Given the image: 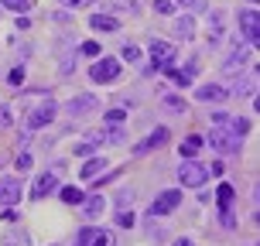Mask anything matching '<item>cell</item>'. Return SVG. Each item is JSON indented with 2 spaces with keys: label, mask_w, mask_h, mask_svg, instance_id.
Listing matches in <instances>:
<instances>
[{
  "label": "cell",
  "mask_w": 260,
  "mask_h": 246,
  "mask_svg": "<svg viewBox=\"0 0 260 246\" xmlns=\"http://www.w3.org/2000/svg\"><path fill=\"white\" fill-rule=\"evenodd\" d=\"M58 195H62V202H69V205H79V202L86 198V195L79 192L76 185H65V188H58Z\"/></svg>",
  "instance_id": "ffe728a7"
},
{
  "label": "cell",
  "mask_w": 260,
  "mask_h": 246,
  "mask_svg": "<svg viewBox=\"0 0 260 246\" xmlns=\"http://www.w3.org/2000/svg\"><path fill=\"white\" fill-rule=\"evenodd\" d=\"M178 182L185 188H202L209 182V164H199L195 157H185V164L178 168Z\"/></svg>",
  "instance_id": "6da1fadb"
},
{
  "label": "cell",
  "mask_w": 260,
  "mask_h": 246,
  "mask_svg": "<svg viewBox=\"0 0 260 246\" xmlns=\"http://www.w3.org/2000/svg\"><path fill=\"white\" fill-rule=\"evenodd\" d=\"M175 246H192V243H188V239H175Z\"/></svg>",
  "instance_id": "74e56055"
},
{
  "label": "cell",
  "mask_w": 260,
  "mask_h": 246,
  "mask_svg": "<svg viewBox=\"0 0 260 246\" xmlns=\"http://www.w3.org/2000/svg\"><path fill=\"white\" fill-rule=\"evenodd\" d=\"M195 96H199L202 103H222L230 92L222 89V86H199V89H195Z\"/></svg>",
  "instance_id": "9a60e30c"
},
{
  "label": "cell",
  "mask_w": 260,
  "mask_h": 246,
  "mask_svg": "<svg viewBox=\"0 0 260 246\" xmlns=\"http://www.w3.org/2000/svg\"><path fill=\"white\" fill-rule=\"evenodd\" d=\"M250 4H257V0H250Z\"/></svg>",
  "instance_id": "ab89813d"
},
{
  "label": "cell",
  "mask_w": 260,
  "mask_h": 246,
  "mask_svg": "<svg viewBox=\"0 0 260 246\" xmlns=\"http://www.w3.org/2000/svg\"><path fill=\"white\" fill-rule=\"evenodd\" d=\"M240 31H243V38H247L250 45L260 41V17H257L253 7H250V11H240Z\"/></svg>",
  "instance_id": "9c48e42d"
},
{
  "label": "cell",
  "mask_w": 260,
  "mask_h": 246,
  "mask_svg": "<svg viewBox=\"0 0 260 246\" xmlns=\"http://www.w3.org/2000/svg\"><path fill=\"white\" fill-rule=\"evenodd\" d=\"M199 147H202V137H195V133H192V137H185V140H182L178 151H182V157H195V154H199Z\"/></svg>",
  "instance_id": "d6986e66"
},
{
  "label": "cell",
  "mask_w": 260,
  "mask_h": 246,
  "mask_svg": "<svg viewBox=\"0 0 260 246\" xmlns=\"http://www.w3.org/2000/svg\"><path fill=\"white\" fill-rule=\"evenodd\" d=\"M117 76H120V62H117V58H100V62L89 68L92 82H113Z\"/></svg>",
  "instance_id": "8992f818"
},
{
  "label": "cell",
  "mask_w": 260,
  "mask_h": 246,
  "mask_svg": "<svg viewBox=\"0 0 260 246\" xmlns=\"http://www.w3.org/2000/svg\"><path fill=\"white\" fill-rule=\"evenodd\" d=\"M52 192H58V178H55V171H45L31 188V198H48Z\"/></svg>",
  "instance_id": "8fae6325"
},
{
  "label": "cell",
  "mask_w": 260,
  "mask_h": 246,
  "mask_svg": "<svg viewBox=\"0 0 260 246\" xmlns=\"http://www.w3.org/2000/svg\"><path fill=\"white\" fill-rule=\"evenodd\" d=\"M0 246H27V233H21V229H11V233L0 239Z\"/></svg>",
  "instance_id": "44dd1931"
},
{
  "label": "cell",
  "mask_w": 260,
  "mask_h": 246,
  "mask_svg": "<svg viewBox=\"0 0 260 246\" xmlns=\"http://www.w3.org/2000/svg\"><path fill=\"white\" fill-rule=\"evenodd\" d=\"M151 62H154L157 68H168V65L175 62V45L154 38V41H151Z\"/></svg>",
  "instance_id": "ba28073f"
},
{
  "label": "cell",
  "mask_w": 260,
  "mask_h": 246,
  "mask_svg": "<svg viewBox=\"0 0 260 246\" xmlns=\"http://www.w3.org/2000/svg\"><path fill=\"white\" fill-rule=\"evenodd\" d=\"M123 58H127V62H137V58H141L137 45H123Z\"/></svg>",
  "instance_id": "f1b7e54d"
},
{
  "label": "cell",
  "mask_w": 260,
  "mask_h": 246,
  "mask_svg": "<svg viewBox=\"0 0 260 246\" xmlns=\"http://www.w3.org/2000/svg\"><path fill=\"white\" fill-rule=\"evenodd\" d=\"M168 137H171V130H168V127L151 130V137L137 144V147H134V154H147V151H154V147H165V140H168Z\"/></svg>",
  "instance_id": "30bf717a"
},
{
  "label": "cell",
  "mask_w": 260,
  "mask_h": 246,
  "mask_svg": "<svg viewBox=\"0 0 260 246\" xmlns=\"http://www.w3.org/2000/svg\"><path fill=\"white\" fill-rule=\"evenodd\" d=\"M7 123H11V106L0 103V127H7Z\"/></svg>",
  "instance_id": "d6a6232c"
},
{
  "label": "cell",
  "mask_w": 260,
  "mask_h": 246,
  "mask_svg": "<svg viewBox=\"0 0 260 246\" xmlns=\"http://www.w3.org/2000/svg\"><path fill=\"white\" fill-rule=\"evenodd\" d=\"M222 127H230L236 133V137H247V130H250V120H243V117H233V120H226Z\"/></svg>",
  "instance_id": "7402d4cb"
},
{
  "label": "cell",
  "mask_w": 260,
  "mask_h": 246,
  "mask_svg": "<svg viewBox=\"0 0 260 246\" xmlns=\"http://www.w3.org/2000/svg\"><path fill=\"white\" fill-rule=\"evenodd\" d=\"M103 171H106V161H103V157H89V161L79 168V178H82V182H96Z\"/></svg>",
  "instance_id": "4fadbf2b"
},
{
  "label": "cell",
  "mask_w": 260,
  "mask_h": 246,
  "mask_svg": "<svg viewBox=\"0 0 260 246\" xmlns=\"http://www.w3.org/2000/svg\"><path fill=\"white\" fill-rule=\"evenodd\" d=\"M182 205V192L178 188H168V192H161L151 202V216H168V212H175V208Z\"/></svg>",
  "instance_id": "277c9868"
},
{
  "label": "cell",
  "mask_w": 260,
  "mask_h": 246,
  "mask_svg": "<svg viewBox=\"0 0 260 246\" xmlns=\"http://www.w3.org/2000/svg\"><path fill=\"white\" fill-rule=\"evenodd\" d=\"M89 27L92 31H106V34H113V31H120V21L117 17H106V14H96L89 21Z\"/></svg>",
  "instance_id": "2e32d148"
},
{
  "label": "cell",
  "mask_w": 260,
  "mask_h": 246,
  "mask_svg": "<svg viewBox=\"0 0 260 246\" xmlns=\"http://www.w3.org/2000/svg\"><path fill=\"white\" fill-rule=\"evenodd\" d=\"M154 11L157 14H171V11H175V4H171V0H154Z\"/></svg>",
  "instance_id": "f546056e"
},
{
  "label": "cell",
  "mask_w": 260,
  "mask_h": 246,
  "mask_svg": "<svg viewBox=\"0 0 260 246\" xmlns=\"http://www.w3.org/2000/svg\"><path fill=\"white\" fill-rule=\"evenodd\" d=\"M178 4H185V7H188V4H195V0H178Z\"/></svg>",
  "instance_id": "f35d334b"
},
{
  "label": "cell",
  "mask_w": 260,
  "mask_h": 246,
  "mask_svg": "<svg viewBox=\"0 0 260 246\" xmlns=\"http://www.w3.org/2000/svg\"><path fill=\"white\" fill-rule=\"evenodd\" d=\"M96 96H76V99H69V106H65V113H72V117H82V113H89V110H96Z\"/></svg>",
  "instance_id": "7c38bea8"
},
{
  "label": "cell",
  "mask_w": 260,
  "mask_h": 246,
  "mask_svg": "<svg viewBox=\"0 0 260 246\" xmlns=\"http://www.w3.org/2000/svg\"><path fill=\"white\" fill-rule=\"evenodd\" d=\"M14 164H17V171H27V168H31V154H27V151H24V154L17 157Z\"/></svg>",
  "instance_id": "1f68e13d"
},
{
  "label": "cell",
  "mask_w": 260,
  "mask_h": 246,
  "mask_svg": "<svg viewBox=\"0 0 260 246\" xmlns=\"http://www.w3.org/2000/svg\"><path fill=\"white\" fill-rule=\"evenodd\" d=\"M233 198H236L233 185H219V188H216V202H219V208H230V205H233Z\"/></svg>",
  "instance_id": "ac0fdd59"
},
{
  "label": "cell",
  "mask_w": 260,
  "mask_h": 246,
  "mask_svg": "<svg viewBox=\"0 0 260 246\" xmlns=\"http://www.w3.org/2000/svg\"><path fill=\"white\" fill-rule=\"evenodd\" d=\"M106 133V140H123V130L120 127H113V130H103Z\"/></svg>",
  "instance_id": "e575fe53"
},
{
  "label": "cell",
  "mask_w": 260,
  "mask_h": 246,
  "mask_svg": "<svg viewBox=\"0 0 260 246\" xmlns=\"http://www.w3.org/2000/svg\"><path fill=\"white\" fill-rule=\"evenodd\" d=\"M123 117H127L123 110H106V120H110V123H123Z\"/></svg>",
  "instance_id": "4dcf8cb0"
},
{
  "label": "cell",
  "mask_w": 260,
  "mask_h": 246,
  "mask_svg": "<svg viewBox=\"0 0 260 246\" xmlns=\"http://www.w3.org/2000/svg\"><path fill=\"white\" fill-rule=\"evenodd\" d=\"M243 62H247V52H243V41H240L233 52H230V58H226V65H222V68H226V72H236Z\"/></svg>",
  "instance_id": "e0dca14e"
},
{
  "label": "cell",
  "mask_w": 260,
  "mask_h": 246,
  "mask_svg": "<svg viewBox=\"0 0 260 246\" xmlns=\"http://www.w3.org/2000/svg\"><path fill=\"white\" fill-rule=\"evenodd\" d=\"M134 222H137V216H134V212H127V208H120V212H117V226H123V229H130Z\"/></svg>",
  "instance_id": "d4e9b609"
},
{
  "label": "cell",
  "mask_w": 260,
  "mask_h": 246,
  "mask_svg": "<svg viewBox=\"0 0 260 246\" xmlns=\"http://www.w3.org/2000/svg\"><path fill=\"white\" fill-rule=\"evenodd\" d=\"M24 198V185L17 182V178H0V205H17Z\"/></svg>",
  "instance_id": "52a82bcc"
},
{
  "label": "cell",
  "mask_w": 260,
  "mask_h": 246,
  "mask_svg": "<svg viewBox=\"0 0 260 246\" xmlns=\"http://www.w3.org/2000/svg\"><path fill=\"white\" fill-rule=\"evenodd\" d=\"M212 151H219V154H236V151H243V137H236L230 127H212Z\"/></svg>",
  "instance_id": "7a4b0ae2"
},
{
  "label": "cell",
  "mask_w": 260,
  "mask_h": 246,
  "mask_svg": "<svg viewBox=\"0 0 260 246\" xmlns=\"http://www.w3.org/2000/svg\"><path fill=\"white\" fill-rule=\"evenodd\" d=\"M222 171H226V164H222V161H212V164H209V174H216V178H219Z\"/></svg>",
  "instance_id": "8d00e7d4"
},
{
  "label": "cell",
  "mask_w": 260,
  "mask_h": 246,
  "mask_svg": "<svg viewBox=\"0 0 260 246\" xmlns=\"http://www.w3.org/2000/svg\"><path fill=\"white\" fill-rule=\"evenodd\" d=\"M100 144H106V133H103V130H92V133H86V140L76 147V154H79V157H89L92 151L100 147Z\"/></svg>",
  "instance_id": "5bb4252c"
},
{
  "label": "cell",
  "mask_w": 260,
  "mask_h": 246,
  "mask_svg": "<svg viewBox=\"0 0 260 246\" xmlns=\"http://www.w3.org/2000/svg\"><path fill=\"white\" fill-rule=\"evenodd\" d=\"M24 82V68H14L11 72V86H21Z\"/></svg>",
  "instance_id": "d590c367"
},
{
  "label": "cell",
  "mask_w": 260,
  "mask_h": 246,
  "mask_svg": "<svg viewBox=\"0 0 260 246\" xmlns=\"http://www.w3.org/2000/svg\"><path fill=\"white\" fill-rule=\"evenodd\" d=\"M175 34H178V38H192L195 34V21L192 17H182V21L175 24Z\"/></svg>",
  "instance_id": "cb8c5ba5"
},
{
  "label": "cell",
  "mask_w": 260,
  "mask_h": 246,
  "mask_svg": "<svg viewBox=\"0 0 260 246\" xmlns=\"http://www.w3.org/2000/svg\"><path fill=\"white\" fill-rule=\"evenodd\" d=\"M79 52L92 58V55H100V45H96V41H82V45H79Z\"/></svg>",
  "instance_id": "83f0119b"
},
{
  "label": "cell",
  "mask_w": 260,
  "mask_h": 246,
  "mask_svg": "<svg viewBox=\"0 0 260 246\" xmlns=\"http://www.w3.org/2000/svg\"><path fill=\"white\" fill-rule=\"evenodd\" d=\"M55 113H58V106H55V99H45L41 106H35V110H27V130H38V127H45V123H52L55 120Z\"/></svg>",
  "instance_id": "3957f363"
},
{
  "label": "cell",
  "mask_w": 260,
  "mask_h": 246,
  "mask_svg": "<svg viewBox=\"0 0 260 246\" xmlns=\"http://www.w3.org/2000/svg\"><path fill=\"white\" fill-rule=\"evenodd\" d=\"M161 106L165 110H171V113H185L188 106H185V99H178V96H161Z\"/></svg>",
  "instance_id": "603a6c76"
},
{
  "label": "cell",
  "mask_w": 260,
  "mask_h": 246,
  "mask_svg": "<svg viewBox=\"0 0 260 246\" xmlns=\"http://www.w3.org/2000/svg\"><path fill=\"white\" fill-rule=\"evenodd\" d=\"M76 246H113V233L96 229V226H86V229H79Z\"/></svg>",
  "instance_id": "5b68a950"
},
{
  "label": "cell",
  "mask_w": 260,
  "mask_h": 246,
  "mask_svg": "<svg viewBox=\"0 0 260 246\" xmlns=\"http://www.w3.org/2000/svg\"><path fill=\"white\" fill-rule=\"evenodd\" d=\"M0 4H4L7 11H17V14H24L27 7H31V0H0Z\"/></svg>",
  "instance_id": "484cf974"
},
{
  "label": "cell",
  "mask_w": 260,
  "mask_h": 246,
  "mask_svg": "<svg viewBox=\"0 0 260 246\" xmlns=\"http://www.w3.org/2000/svg\"><path fill=\"white\" fill-rule=\"evenodd\" d=\"M86 212H89V216H100V212H103V198H100V195H92L89 202H86Z\"/></svg>",
  "instance_id": "4316f807"
},
{
  "label": "cell",
  "mask_w": 260,
  "mask_h": 246,
  "mask_svg": "<svg viewBox=\"0 0 260 246\" xmlns=\"http://www.w3.org/2000/svg\"><path fill=\"white\" fill-rule=\"evenodd\" d=\"M65 7H72V11H79V7H89L92 0H62Z\"/></svg>",
  "instance_id": "836d02e7"
}]
</instances>
